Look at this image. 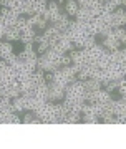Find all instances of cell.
<instances>
[{
	"label": "cell",
	"instance_id": "6da1fadb",
	"mask_svg": "<svg viewBox=\"0 0 126 149\" xmlns=\"http://www.w3.org/2000/svg\"><path fill=\"white\" fill-rule=\"evenodd\" d=\"M78 8H80V5H78L76 0H66V2H65V13H66L70 18H75V17H76Z\"/></svg>",
	"mask_w": 126,
	"mask_h": 149
},
{
	"label": "cell",
	"instance_id": "ba28073f",
	"mask_svg": "<svg viewBox=\"0 0 126 149\" xmlns=\"http://www.w3.org/2000/svg\"><path fill=\"white\" fill-rule=\"evenodd\" d=\"M0 18H2V15H0Z\"/></svg>",
	"mask_w": 126,
	"mask_h": 149
},
{
	"label": "cell",
	"instance_id": "277c9868",
	"mask_svg": "<svg viewBox=\"0 0 126 149\" xmlns=\"http://www.w3.org/2000/svg\"><path fill=\"white\" fill-rule=\"evenodd\" d=\"M83 116V123H91V124H96V123H100V118L93 114V113H88V114H81Z\"/></svg>",
	"mask_w": 126,
	"mask_h": 149
},
{
	"label": "cell",
	"instance_id": "3957f363",
	"mask_svg": "<svg viewBox=\"0 0 126 149\" xmlns=\"http://www.w3.org/2000/svg\"><path fill=\"white\" fill-rule=\"evenodd\" d=\"M35 119V113L30 111V109H27V113H23V116H22V123L23 124H32Z\"/></svg>",
	"mask_w": 126,
	"mask_h": 149
},
{
	"label": "cell",
	"instance_id": "5b68a950",
	"mask_svg": "<svg viewBox=\"0 0 126 149\" xmlns=\"http://www.w3.org/2000/svg\"><path fill=\"white\" fill-rule=\"evenodd\" d=\"M73 65V60H71V56L70 55H63L62 58H60V66H71Z\"/></svg>",
	"mask_w": 126,
	"mask_h": 149
},
{
	"label": "cell",
	"instance_id": "7a4b0ae2",
	"mask_svg": "<svg viewBox=\"0 0 126 149\" xmlns=\"http://www.w3.org/2000/svg\"><path fill=\"white\" fill-rule=\"evenodd\" d=\"M5 40H8V42H20V32L17 30V27L13 25V27H7L5 30Z\"/></svg>",
	"mask_w": 126,
	"mask_h": 149
},
{
	"label": "cell",
	"instance_id": "8992f818",
	"mask_svg": "<svg viewBox=\"0 0 126 149\" xmlns=\"http://www.w3.org/2000/svg\"><path fill=\"white\" fill-rule=\"evenodd\" d=\"M0 5H2V7H7V8H10V0H0Z\"/></svg>",
	"mask_w": 126,
	"mask_h": 149
},
{
	"label": "cell",
	"instance_id": "52a82bcc",
	"mask_svg": "<svg viewBox=\"0 0 126 149\" xmlns=\"http://www.w3.org/2000/svg\"><path fill=\"white\" fill-rule=\"evenodd\" d=\"M106 2H110V0H103V3H106Z\"/></svg>",
	"mask_w": 126,
	"mask_h": 149
}]
</instances>
